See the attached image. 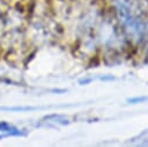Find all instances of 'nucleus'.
<instances>
[{
    "label": "nucleus",
    "instance_id": "1",
    "mask_svg": "<svg viewBox=\"0 0 148 147\" xmlns=\"http://www.w3.org/2000/svg\"><path fill=\"white\" fill-rule=\"evenodd\" d=\"M0 132L5 133V135H12V137H22L27 134L24 130H20L14 125L9 124L8 122H0Z\"/></svg>",
    "mask_w": 148,
    "mask_h": 147
}]
</instances>
